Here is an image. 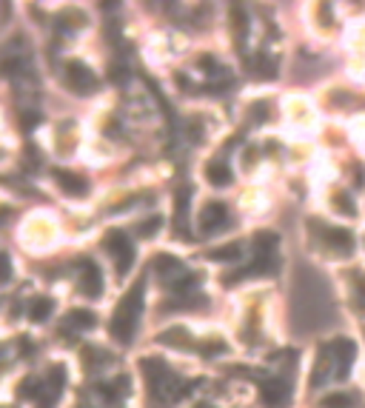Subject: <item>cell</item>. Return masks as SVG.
I'll return each mask as SVG.
<instances>
[{
  "instance_id": "1",
  "label": "cell",
  "mask_w": 365,
  "mask_h": 408,
  "mask_svg": "<svg viewBox=\"0 0 365 408\" xmlns=\"http://www.w3.org/2000/svg\"><path fill=\"white\" fill-rule=\"evenodd\" d=\"M331 314H334V306H331L323 277L303 268L294 283V320L303 328H317V325H325Z\"/></svg>"
},
{
  "instance_id": "2",
  "label": "cell",
  "mask_w": 365,
  "mask_h": 408,
  "mask_svg": "<svg viewBox=\"0 0 365 408\" xmlns=\"http://www.w3.org/2000/svg\"><path fill=\"white\" fill-rule=\"evenodd\" d=\"M140 311H143V280L137 286L128 289V294L120 300L114 317H112V337L117 340V343L128 346L131 343V337L137 331V323H140Z\"/></svg>"
},
{
  "instance_id": "3",
  "label": "cell",
  "mask_w": 365,
  "mask_h": 408,
  "mask_svg": "<svg viewBox=\"0 0 365 408\" xmlns=\"http://www.w3.org/2000/svg\"><path fill=\"white\" fill-rule=\"evenodd\" d=\"M103 246H106V251H109V254L114 257V263H117V275H120V277L128 275V268H131V263H134V246H131V240L126 237V232H120V229L109 232L106 240H103Z\"/></svg>"
},
{
  "instance_id": "4",
  "label": "cell",
  "mask_w": 365,
  "mask_h": 408,
  "mask_svg": "<svg viewBox=\"0 0 365 408\" xmlns=\"http://www.w3.org/2000/svg\"><path fill=\"white\" fill-rule=\"evenodd\" d=\"M66 83H68V89L75 92V95H92V92H97L95 72L89 69L86 63H80V60H68L66 63Z\"/></svg>"
},
{
  "instance_id": "5",
  "label": "cell",
  "mask_w": 365,
  "mask_h": 408,
  "mask_svg": "<svg viewBox=\"0 0 365 408\" xmlns=\"http://www.w3.org/2000/svg\"><path fill=\"white\" fill-rule=\"evenodd\" d=\"M229 226V209L223 206V203H205V209L200 212V232L203 234H214Z\"/></svg>"
},
{
  "instance_id": "6",
  "label": "cell",
  "mask_w": 365,
  "mask_h": 408,
  "mask_svg": "<svg viewBox=\"0 0 365 408\" xmlns=\"http://www.w3.org/2000/svg\"><path fill=\"white\" fill-rule=\"evenodd\" d=\"M78 289H80L86 297H100V294H103V275H100V268H97L92 260H83V263H80Z\"/></svg>"
},
{
  "instance_id": "7",
  "label": "cell",
  "mask_w": 365,
  "mask_h": 408,
  "mask_svg": "<svg viewBox=\"0 0 365 408\" xmlns=\"http://www.w3.org/2000/svg\"><path fill=\"white\" fill-rule=\"evenodd\" d=\"M54 180L57 186L66 191V194H75V197H83L89 191V183L78 174H71V172H63V169H54Z\"/></svg>"
},
{
  "instance_id": "8",
  "label": "cell",
  "mask_w": 365,
  "mask_h": 408,
  "mask_svg": "<svg viewBox=\"0 0 365 408\" xmlns=\"http://www.w3.org/2000/svg\"><path fill=\"white\" fill-rule=\"evenodd\" d=\"M63 380H66V371L63 368H54L52 371V377L46 380V388L40 391V408H52V402L60 397V391H63Z\"/></svg>"
},
{
  "instance_id": "9",
  "label": "cell",
  "mask_w": 365,
  "mask_h": 408,
  "mask_svg": "<svg viewBox=\"0 0 365 408\" xmlns=\"http://www.w3.org/2000/svg\"><path fill=\"white\" fill-rule=\"evenodd\" d=\"M157 340H160L163 346H172V349H194L191 334H189L186 328H180V325H177V328H166Z\"/></svg>"
},
{
  "instance_id": "10",
  "label": "cell",
  "mask_w": 365,
  "mask_h": 408,
  "mask_svg": "<svg viewBox=\"0 0 365 408\" xmlns=\"http://www.w3.org/2000/svg\"><path fill=\"white\" fill-rule=\"evenodd\" d=\"M285 394H288V385L282 380H265L263 383V400H265V405H280L285 400Z\"/></svg>"
},
{
  "instance_id": "11",
  "label": "cell",
  "mask_w": 365,
  "mask_h": 408,
  "mask_svg": "<svg viewBox=\"0 0 365 408\" xmlns=\"http://www.w3.org/2000/svg\"><path fill=\"white\" fill-rule=\"evenodd\" d=\"M186 215H189V188L177 191V197H174V226H177V234H189L186 232Z\"/></svg>"
},
{
  "instance_id": "12",
  "label": "cell",
  "mask_w": 365,
  "mask_h": 408,
  "mask_svg": "<svg viewBox=\"0 0 365 408\" xmlns=\"http://www.w3.org/2000/svg\"><path fill=\"white\" fill-rule=\"evenodd\" d=\"M208 183L211 186H229L232 183V169H229V163H223V160H214V163H208Z\"/></svg>"
},
{
  "instance_id": "13",
  "label": "cell",
  "mask_w": 365,
  "mask_h": 408,
  "mask_svg": "<svg viewBox=\"0 0 365 408\" xmlns=\"http://www.w3.org/2000/svg\"><path fill=\"white\" fill-rule=\"evenodd\" d=\"M249 72L257 75V78H274L277 75V63L265 54H257L254 60H249Z\"/></svg>"
},
{
  "instance_id": "14",
  "label": "cell",
  "mask_w": 365,
  "mask_h": 408,
  "mask_svg": "<svg viewBox=\"0 0 365 408\" xmlns=\"http://www.w3.org/2000/svg\"><path fill=\"white\" fill-rule=\"evenodd\" d=\"M254 243H257V254H260L263 260H271V254L277 251L280 237H277L274 232H260V234L254 237Z\"/></svg>"
},
{
  "instance_id": "15",
  "label": "cell",
  "mask_w": 365,
  "mask_h": 408,
  "mask_svg": "<svg viewBox=\"0 0 365 408\" xmlns=\"http://www.w3.org/2000/svg\"><path fill=\"white\" fill-rule=\"evenodd\" d=\"M52 308H54V303H52L49 297H37V300L32 303L29 314H32V320H35V323H46V320L52 317Z\"/></svg>"
},
{
  "instance_id": "16",
  "label": "cell",
  "mask_w": 365,
  "mask_h": 408,
  "mask_svg": "<svg viewBox=\"0 0 365 408\" xmlns=\"http://www.w3.org/2000/svg\"><path fill=\"white\" fill-rule=\"evenodd\" d=\"M240 243H232V246H223V248H211V251H205V257L208 260H217V263H223V260H237L240 257Z\"/></svg>"
},
{
  "instance_id": "17",
  "label": "cell",
  "mask_w": 365,
  "mask_h": 408,
  "mask_svg": "<svg viewBox=\"0 0 365 408\" xmlns=\"http://www.w3.org/2000/svg\"><path fill=\"white\" fill-rule=\"evenodd\" d=\"M95 314L92 311H86V308H75L68 314V325H75V328H95Z\"/></svg>"
},
{
  "instance_id": "18",
  "label": "cell",
  "mask_w": 365,
  "mask_h": 408,
  "mask_svg": "<svg viewBox=\"0 0 365 408\" xmlns=\"http://www.w3.org/2000/svg\"><path fill=\"white\" fill-rule=\"evenodd\" d=\"M348 405H354V397H351V394H345V391L328 394V397L323 400V408H348Z\"/></svg>"
},
{
  "instance_id": "19",
  "label": "cell",
  "mask_w": 365,
  "mask_h": 408,
  "mask_svg": "<svg viewBox=\"0 0 365 408\" xmlns=\"http://www.w3.org/2000/svg\"><path fill=\"white\" fill-rule=\"evenodd\" d=\"M40 120H43L40 112H35V109H23V114H20V128H23V131H32Z\"/></svg>"
},
{
  "instance_id": "20",
  "label": "cell",
  "mask_w": 365,
  "mask_h": 408,
  "mask_svg": "<svg viewBox=\"0 0 365 408\" xmlns=\"http://www.w3.org/2000/svg\"><path fill=\"white\" fill-rule=\"evenodd\" d=\"M160 226H163L160 217H149V220H143V226L137 229V234H140V237H152V234L160 232Z\"/></svg>"
},
{
  "instance_id": "21",
  "label": "cell",
  "mask_w": 365,
  "mask_h": 408,
  "mask_svg": "<svg viewBox=\"0 0 365 408\" xmlns=\"http://www.w3.org/2000/svg\"><path fill=\"white\" fill-rule=\"evenodd\" d=\"M37 394H40V383L37 380H23V385L18 388V397H26V400H32Z\"/></svg>"
},
{
  "instance_id": "22",
  "label": "cell",
  "mask_w": 365,
  "mask_h": 408,
  "mask_svg": "<svg viewBox=\"0 0 365 408\" xmlns=\"http://www.w3.org/2000/svg\"><path fill=\"white\" fill-rule=\"evenodd\" d=\"M12 280V260L6 251H0V283H9Z\"/></svg>"
},
{
  "instance_id": "23",
  "label": "cell",
  "mask_w": 365,
  "mask_h": 408,
  "mask_svg": "<svg viewBox=\"0 0 365 408\" xmlns=\"http://www.w3.org/2000/svg\"><path fill=\"white\" fill-rule=\"evenodd\" d=\"M337 209H340L342 215H354V203H348V194H345V191L337 194Z\"/></svg>"
},
{
  "instance_id": "24",
  "label": "cell",
  "mask_w": 365,
  "mask_h": 408,
  "mask_svg": "<svg viewBox=\"0 0 365 408\" xmlns=\"http://www.w3.org/2000/svg\"><path fill=\"white\" fill-rule=\"evenodd\" d=\"M109 78L117 80V83H123V80H126V69H120V66H112V69H109Z\"/></svg>"
},
{
  "instance_id": "25",
  "label": "cell",
  "mask_w": 365,
  "mask_h": 408,
  "mask_svg": "<svg viewBox=\"0 0 365 408\" xmlns=\"http://www.w3.org/2000/svg\"><path fill=\"white\" fill-rule=\"evenodd\" d=\"M197 408H211V405H205V402H203V405H197Z\"/></svg>"
}]
</instances>
